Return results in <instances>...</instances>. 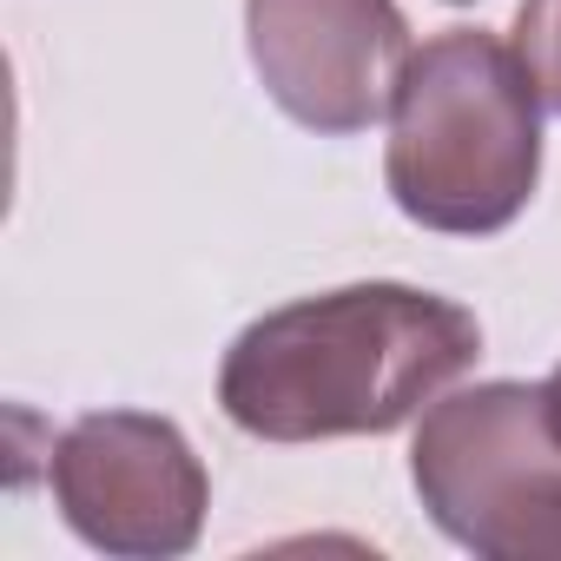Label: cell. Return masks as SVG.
Instances as JSON below:
<instances>
[{
  "instance_id": "cell-1",
  "label": "cell",
  "mask_w": 561,
  "mask_h": 561,
  "mask_svg": "<svg viewBox=\"0 0 561 561\" xmlns=\"http://www.w3.org/2000/svg\"><path fill=\"white\" fill-rule=\"evenodd\" d=\"M482 357V324L416 285H344L244 324L218 364V410L257 443L390 436Z\"/></svg>"
},
{
  "instance_id": "cell-7",
  "label": "cell",
  "mask_w": 561,
  "mask_h": 561,
  "mask_svg": "<svg viewBox=\"0 0 561 561\" xmlns=\"http://www.w3.org/2000/svg\"><path fill=\"white\" fill-rule=\"evenodd\" d=\"M541 397H548V423H554V436H561V364H554V377L541 383Z\"/></svg>"
},
{
  "instance_id": "cell-4",
  "label": "cell",
  "mask_w": 561,
  "mask_h": 561,
  "mask_svg": "<svg viewBox=\"0 0 561 561\" xmlns=\"http://www.w3.org/2000/svg\"><path fill=\"white\" fill-rule=\"evenodd\" d=\"M60 522L126 561H172L198 548L211 476L185 430L152 410H93L47 456Z\"/></svg>"
},
{
  "instance_id": "cell-6",
  "label": "cell",
  "mask_w": 561,
  "mask_h": 561,
  "mask_svg": "<svg viewBox=\"0 0 561 561\" xmlns=\"http://www.w3.org/2000/svg\"><path fill=\"white\" fill-rule=\"evenodd\" d=\"M515 54L548 113H561V0H522L515 8Z\"/></svg>"
},
{
  "instance_id": "cell-2",
  "label": "cell",
  "mask_w": 561,
  "mask_h": 561,
  "mask_svg": "<svg viewBox=\"0 0 561 561\" xmlns=\"http://www.w3.org/2000/svg\"><path fill=\"white\" fill-rule=\"evenodd\" d=\"M541 179V93L522 54L482 27L410 47L390 93L383 185L397 211L443 238L508 231Z\"/></svg>"
},
{
  "instance_id": "cell-3",
  "label": "cell",
  "mask_w": 561,
  "mask_h": 561,
  "mask_svg": "<svg viewBox=\"0 0 561 561\" xmlns=\"http://www.w3.org/2000/svg\"><path fill=\"white\" fill-rule=\"evenodd\" d=\"M430 522L482 561H561V436L541 383L443 390L410 443Z\"/></svg>"
},
{
  "instance_id": "cell-5",
  "label": "cell",
  "mask_w": 561,
  "mask_h": 561,
  "mask_svg": "<svg viewBox=\"0 0 561 561\" xmlns=\"http://www.w3.org/2000/svg\"><path fill=\"white\" fill-rule=\"evenodd\" d=\"M244 47L277 113L351 139L390 113L410 21L397 0H244Z\"/></svg>"
},
{
  "instance_id": "cell-8",
  "label": "cell",
  "mask_w": 561,
  "mask_h": 561,
  "mask_svg": "<svg viewBox=\"0 0 561 561\" xmlns=\"http://www.w3.org/2000/svg\"><path fill=\"white\" fill-rule=\"evenodd\" d=\"M449 8H469V0H449Z\"/></svg>"
}]
</instances>
